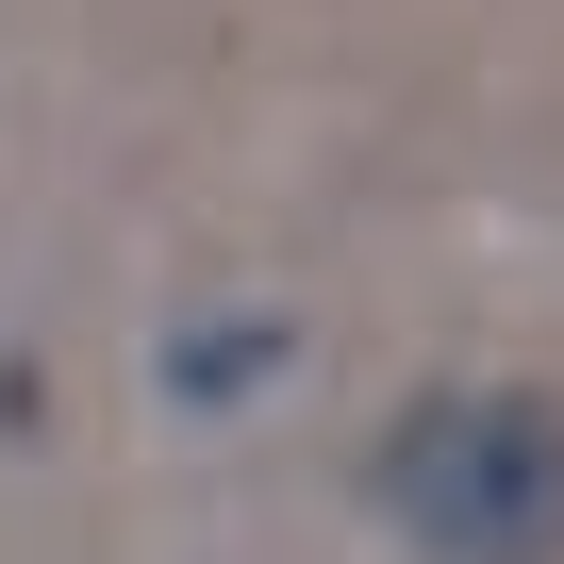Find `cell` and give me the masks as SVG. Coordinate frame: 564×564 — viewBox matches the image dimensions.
Listing matches in <instances>:
<instances>
[{"mask_svg":"<svg viewBox=\"0 0 564 564\" xmlns=\"http://www.w3.org/2000/svg\"><path fill=\"white\" fill-rule=\"evenodd\" d=\"M382 514L415 564H564V399L448 382L382 432Z\"/></svg>","mask_w":564,"mask_h":564,"instance_id":"obj_1","label":"cell"},{"mask_svg":"<svg viewBox=\"0 0 564 564\" xmlns=\"http://www.w3.org/2000/svg\"><path fill=\"white\" fill-rule=\"evenodd\" d=\"M282 366H300V316L232 300V316H183V333L150 349V399H166V415H232V399H265Z\"/></svg>","mask_w":564,"mask_h":564,"instance_id":"obj_2","label":"cell"}]
</instances>
